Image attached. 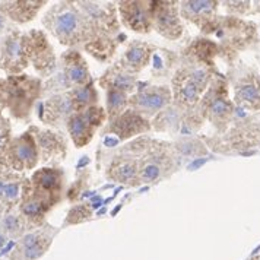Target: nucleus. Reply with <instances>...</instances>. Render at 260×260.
Returning <instances> with one entry per match:
<instances>
[{
	"label": "nucleus",
	"instance_id": "nucleus-14",
	"mask_svg": "<svg viewBox=\"0 0 260 260\" xmlns=\"http://www.w3.org/2000/svg\"><path fill=\"white\" fill-rule=\"evenodd\" d=\"M177 5V2H151L154 29L171 41L178 40L184 29Z\"/></svg>",
	"mask_w": 260,
	"mask_h": 260
},
{
	"label": "nucleus",
	"instance_id": "nucleus-37",
	"mask_svg": "<svg viewBox=\"0 0 260 260\" xmlns=\"http://www.w3.org/2000/svg\"><path fill=\"white\" fill-rule=\"evenodd\" d=\"M205 162H206V159H196V161H194L193 164H190V166H189V170H196L198 167L203 166Z\"/></svg>",
	"mask_w": 260,
	"mask_h": 260
},
{
	"label": "nucleus",
	"instance_id": "nucleus-34",
	"mask_svg": "<svg viewBox=\"0 0 260 260\" xmlns=\"http://www.w3.org/2000/svg\"><path fill=\"white\" fill-rule=\"evenodd\" d=\"M15 176V173L11 170H6V171H2L0 173V202L3 199V194H5V189L8 186V183L11 181V178Z\"/></svg>",
	"mask_w": 260,
	"mask_h": 260
},
{
	"label": "nucleus",
	"instance_id": "nucleus-41",
	"mask_svg": "<svg viewBox=\"0 0 260 260\" xmlns=\"http://www.w3.org/2000/svg\"><path fill=\"white\" fill-rule=\"evenodd\" d=\"M2 40H3V37L0 36V48H2Z\"/></svg>",
	"mask_w": 260,
	"mask_h": 260
},
{
	"label": "nucleus",
	"instance_id": "nucleus-18",
	"mask_svg": "<svg viewBox=\"0 0 260 260\" xmlns=\"http://www.w3.org/2000/svg\"><path fill=\"white\" fill-rule=\"evenodd\" d=\"M152 129L149 118L143 117L139 113L127 108L121 116H118L114 121L108 123L106 133L116 135L118 141H124L135 138L138 135H143Z\"/></svg>",
	"mask_w": 260,
	"mask_h": 260
},
{
	"label": "nucleus",
	"instance_id": "nucleus-2",
	"mask_svg": "<svg viewBox=\"0 0 260 260\" xmlns=\"http://www.w3.org/2000/svg\"><path fill=\"white\" fill-rule=\"evenodd\" d=\"M139 155V178L141 183H156L168 177L178 167L176 146L149 138H142L127 145L124 152Z\"/></svg>",
	"mask_w": 260,
	"mask_h": 260
},
{
	"label": "nucleus",
	"instance_id": "nucleus-27",
	"mask_svg": "<svg viewBox=\"0 0 260 260\" xmlns=\"http://www.w3.org/2000/svg\"><path fill=\"white\" fill-rule=\"evenodd\" d=\"M180 15L186 18L187 21L199 24V19H205L208 13H211L215 9V2H181L180 3Z\"/></svg>",
	"mask_w": 260,
	"mask_h": 260
},
{
	"label": "nucleus",
	"instance_id": "nucleus-25",
	"mask_svg": "<svg viewBox=\"0 0 260 260\" xmlns=\"http://www.w3.org/2000/svg\"><path fill=\"white\" fill-rule=\"evenodd\" d=\"M0 233L5 234L9 240L22 238L25 234L29 233V228L22 218V215L18 212L16 206L6 209V212L2 218V222H0Z\"/></svg>",
	"mask_w": 260,
	"mask_h": 260
},
{
	"label": "nucleus",
	"instance_id": "nucleus-32",
	"mask_svg": "<svg viewBox=\"0 0 260 260\" xmlns=\"http://www.w3.org/2000/svg\"><path fill=\"white\" fill-rule=\"evenodd\" d=\"M230 111V104L225 101L224 98H215L212 103H211V106H209V113H211V116L212 117H224L225 114Z\"/></svg>",
	"mask_w": 260,
	"mask_h": 260
},
{
	"label": "nucleus",
	"instance_id": "nucleus-7",
	"mask_svg": "<svg viewBox=\"0 0 260 260\" xmlns=\"http://www.w3.org/2000/svg\"><path fill=\"white\" fill-rule=\"evenodd\" d=\"M92 31V38L116 37L120 31L117 6L113 2H76Z\"/></svg>",
	"mask_w": 260,
	"mask_h": 260
},
{
	"label": "nucleus",
	"instance_id": "nucleus-38",
	"mask_svg": "<svg viewBox=\"0 0 260 260\" xmlns=\"http://www.w3.org/2000/svg\"><path fill=\"white\" fill-rule=\"evenodd\" d=\"M120 142L117 138H110V136H107L106 139V145L107 146H114V145H117Z\"/></svg>",
	"mask_w": 260,
	"mask_h": 260
},
{
	"label": "nucleus",
	"instance_id": "nucleus-40",
	"mask_svg": "<svg viewBox=\"0 0 260 260\" xmlns=\"http://www.w3.org/2000/svg\"><path fill=\"white\" fill-rule=\"evenodd\" d=\"M6 206L3 205V203H0V222H2V218H3V215H5V212H6Z\"/></svg>",
	"mask_w": 260,
	"mask_h": 260
},
{
	"label": "nucleus",
	"instance_id": "nucleus-28",
	"mask_svg": "<svg viewBox=\"0 0 260 260\" xmlns=\"http://www.w3.org/2000/svg\"><path fill=\"white\" fill-rule=\"evenodd\" d=\"M129 96L121 91H114L108 89L106 94V104H107V121L111 123L114 121L118 116H121L127 107H129Z\"/></svg>",
	"mask_w": 260,
	"mask_h": 260
},
{
	"label": "nucleus",
	"instance_id": "nucleus-22",
	"mask_svg": "<svg viewBox=\"0 0 260 260\" xmlns=\"http://www.w3.org/2000/svg\"><path fill=\"white\" fill-rule=\"evenodd\" d=\"M107 177L113 181H118L127 186L141 184L139 178V164L136 158L132 156H116L107 170Z\"/></svg>",
	"mask_w": 260,
	"mask_h": 260
},
{
	"label": "nucleus",
	"instance_id": "nucleus-15",
	"mask_svg": "<svg viewBox=\"0 0 260 260\" xmlns=\"http://www.w3.org/2000/svg\"><path fill=\"white\" fill-rule=\"evenodd\" d=\"M117 12L123 25L138 34H149L154 29L151 2H118Z\"/></svg>",
	"mask_w": 260,
	"mask_h": 260
},
{
	"label": "nucleus",
	"instance_id": "nucleus-10",
	"mask_svg": "<svg viewBox=\"0 0 260 260\" xmlns=\"http://www.w3.org/2000/svg\"><path fill=\"white\" fill-rule=\"evenodd\" d=\"M107 120V111L100 106H94L82 113H75L66 123V129L76 148H82L92 141L95 132Z\"/></svg>",
	"mask_w": 260,
	"mask_h": 260
},
{
	"label": "nucleus",
	"instance_id": "nucleus-17",
	"mask_svg": "<svg viewBox=\"0 0 260 260\" xmlns=\"http://www.w3.org/2000/svg\"><path fill=\"white\" fill-rule=\"evenodd\" d=\"M16 208H18V212L22 215V218H24L25 222L28 225L29 233L34 231V230L41 228V226H44L47 213L53 209L47 202L43 201L41 198L37 196L36 193L31 191V189L26 186L25 180L24 184H22L21 199L18 202Z\"/></svg>",
	"mask_w": 260,
	"mask_h": 260
},
{
	"label": "nucleus",
	"instance_id": "nucleus-20",
	"mask_svg": "<svg viewBox=\"0 0 260 260\" xmlns=\"http://www.w3.org/2000/svg\"><path fill=\"white\" fill-rule=\"evenodd\" d=\"M154 50L155 47L149 43L133 40L127 50L123 53L121 59L116 63V66L130 75L139 73L154 56Z\"/></svg>",
	"mask_w": 260,
	"mask_h": 260
},
{
	"label": "nucleus",
	"instance_id": "nucleus-24",
	"mask_svg": "<svg viewBox=\"0 0 260 260\" xmlns=\"http://www.w3.org/2000/svg\"><path fill=\"white\" fill-rule=\"evenodd\" d=\"M120 43L121 41L118 37H95L83 46V50L100 61H110L111 57L116 54V50Z\"/></svg>",
	"mask_w": 260,
	"mask_h": 260
},
{
	"label": "nucleus",
	"instance_id": "nucleus-12",
	"mask_svg": "<svg viewBox=\"0 0 260 260\" xmlns=\"http://www.w3.org/2000/svg\"><path fill=\"white\" fill-rule=\"evenodd\" d=\"M28 66L29 61L25 51L24 32L15 28L2 40L0 69L8 76H13V75H22Z\"/></svg>",
	"mask_w": 260,
	"mask_h": 260
},
{
	"label": "nucleus",
	"instance_id": "nucleus-5",
	"mask_svg": "<svg viewBox=\"0 0 260 260\" xmlns=\"http://www.w3.org/2000/svg\"><path fill=\"white\" fill-rule=\"evenodd\" d=\"M24 44L28 61L32 64L40 78H50L57 71V57L54 54V48L43 29L34 28L24 32Z\"/></svg>",
	"mask_w": 260,
	"mask_h": 260
},
{
	"label": "nucleus",
	"instance_id": "nucleus-19",
	"mask_svg": "<svg viewBox=\"0 0 260 260\" xmlns=\"http://www.w3.org/2000/svg\"><path fill=\"white\" fill-rule=\"evenodd\" d=\"M46 5H47L46 0L0 2V13L12 24H28L36 19L37 15Z\"/></svg>",
	"mask_w": 260,
	"mask_h": 260
},
{
	"label": "nucleus",
	"instance_id": "nucleus-9",
	"mask_svg": "<svg viewBox=\"0 0 260 260\" xmlns=\"http://www.w3.org/2000/svg\"><path fill=\"white\" fill-rule=\"evenodd\" d=\"M173 92L168 86H155L143 83L129 96V108L139 113L143 117L149 118L158 116L162 110L170 106Z\"/></svg>",
	"mask_w": 260,
	"mask_h": 260
},
{
	"label": "nucleus",
	"instance_id": "nucleus-21",
	"mask_svg": "<svg viewBox=\"0 0 260 260\" xmlns=\"http://www.w3.org/2000/svg\"><path fill=\"white\" fill-rule=\"evenodd\" d=\"M202 91L198 88V85L191 81L189 71L184 68H180L174 78H173V96L176 101V107L181 108L183 107L194 106L199 98H201Z\"/></svg>",
	"mask_w": 260,
	"mask_h": 260
},
{
	"label": "nucleus",
	"instance_id": "nucleus-36",
	"mask_svg": "<svg viewBox=\"0 0 260 260\" xmlns=\"http://www.w3.org/2000/svg\"><path fill=\"white\" fill-rule=\"evenodd\" d=\"M5 110V79L0 78V113Z\"/></svg>",
	"mask_w": 260,
	"mask_h": 260
},
{
	"label": "nucleus",
	"instance_id": "nucleus-29",
	"mask_svg": "<svg viewBox=\"0 0 260 260\" xmlns=\"http://www.w3.org/2000/svg\"><path fill=\"white\" fill-rule=\"evenodd\" d=\"M92 216V208L88 203H79L72 206V209L68 212V216L64 219V225H75L85 222L91 219Z\"/></svg>",
	"mask_w": 260,
	"mask_h": 260
},
{
	"label": "nucleus",
	"instance_id": "nucleus-8",
	"mask_svg": "<svg viewBox=\"0 0 260 260\" xmlns=\"http://www.w3.org/2000/svg\"><path fill=\"white\" fill-rule=\"evenodd\" d=\"M25 183L32 193L54 208L63 198L66 177L60 167H41L31 177L25 178Z\"/></svg>",
	"mask_w": 260,
	"mask_h": 260
},
{
	"label": "nucleus",
	"instance_id": "nucleus-33",
	"mask_svg": "<svg viewBox=\"0 0 260 260\" xmlns=\"http://www.w3.org/2000/svg\"><path fill=\"white\" fill-rule=\"evenodd\" d=\"M187 71H189L191 81L198 85V88L201 91H203L205 86L208 85V81H209V75L206 73V71H203V69H187Z\"/></svg>",
	"mask_w": 260,
	"mask_h": 260
},
{
	"label": "nucleus",
	"instance_id": "nucleus-35",
	"mask_svg": "<svg viewBox=\"0 0 260 260\" xmlns=\"http://www.w3.org/2000/svg\"><path fill=\"white\" fill-rule=\"evenodd\" d=\"M16 26L12 24V22H9L2 13H0V36L5 37L8 32H11L12 29H15Z\"/></svg>",
	"mask_w": 260,
	"mask_h": 260
},
{
	"label": "nucleus",
	"instance_id": "nucleus-11",
	"mask_svg": "<svg viewBox=\"0 0 260 260\" xmlns=\"http://www.w3.org/2000/svg\"><path fill=\"white\" fill-rule=\"evenodd\" d=\"M29 133L34 136L40 154V162L48 167H57L68 155V139L61 130L43 129L38 126H29Z\"/></svg>",
	"mask_w": 260,
	"mask_h": 260
},
{
	"label": "nucleus",
	"instance_id": "nucleus-31",
	"mask_svg": "<svg viewBox=\"0 0 260 260\" xmlns=\"http://www.w3.org/2000/svg\"><path fill=\"white\" fill-rule=\"evenodd\" d=\"M12 139V126L9 118H6L0 113V154L5 151L8 143Z\"/></svg>",
	"mask_w": 260,
	"mask_h": 260
},
{
	"label": "nucleus",
	"instance_id": "nucleus-26",
	"mask_svg": "<svg viewBox=\"0 0 260 260\" xmlns=\"http://www.w3.org/2000/svg\"><path fill=\"white\" fill-rule=\"evenodd\" d=\"M68 94L71 96L75 113H82L91 107L98 106V92L95 89L94 81L83 86L73 88L71 91H68Z\"/></svg>",
	"mask_w": 260,
	"mask_h": 260
},
{
	"label": "nucleus",
	"instance_id": "nucleus-13",
	"mask_svg": "<svg viewBox=\"0 0 260 260\" xmlns=\"http://www.w3.org/2000/svg\"><path fill=\"white\" fill-rule=\"evenodd\" d=\"M56 234L57 230L48 224L25 234L15 244L9 260H38L51 246Z\"/></svg>",
	"mask_w": 260,
	"mask_h": 260
},
{
	"label": "nucleus",
	"instance_id": "nucleus-30",
	"mask_svg": "<svg viewBox=\"0 0 260 260\" xmlns=\"http://www.w3.org/2000/svg\"><path fill=\"white\" fill-rule=\"evenodd\" d=\"M237 98L248 106H259L260 104V86L256 83H243L237 89Z\"/></svg>",
	"mask_w": 260,
	"mask_h": 260
},
{
	"label": "nucleus",
	"instance_id": "nucleus-1",
	"mask_svg": "<svg viewBox=\"0 0 260 260\" xmlns=\"http://www.w3.org/2000/svg\"><path fill=\"white\" fill-rule=\"evenodd\" d=\"M43 26L60 44L75 48L92 40V31L76 2H57L43 16Z\"/></svg>",
	"mask_w": 260,
	"mask_h": 260
},
{
	"label": "nucleus",
	"instance_id": "nucleus-3",
	"mask_svg": "<svg viewBox=\"0 0 260 260\" xmlns=\"http://www.w3.org/2000/svg\"><path fill=\"white\" fill-rule=\"evenodd\" d=\"M43 96V79L31 75H13L5 79V108L15 120L28 123L37 101Z\"/></svg>",
	"mask_w": 260,
	"mask_h": 260
},
{
	"label": "nucleus",
	"instance_id": "nucleus-4",
	"mask_svg": "<svg viewBox=\"0 0 260 260\" xmlns=\"http://www.w3.org/2000/svg\"><path fill=\"white\" fill-rule=\"evenodd\" d=\"M92 82L88 63L81 51L69 48L60 56V68L43 83V95L63 94L73 88Z\"/></svg>",
	"mask_w": 260,
	"mask_h": 260
},
{
	"label": "nucleus",
	"instance_id": "nucleus-39",
	"mask_svg": "<svg viewBox=\"0 0 260 260\" xmlns=\"http://www.w3.org/2000/svg\"><path fill=\"white\" fill-rule=\"evenodd\" d=\"M8 240H9L8 237L5 236V234H2V233H0V248L3 247V246H5V244L8 243Z\"/></svg>",
	"mask_w": 260,
	"mask_h": 260
},
{
	"label": "nucleus",
	"instance_id": "nucleus-6",
	"mask_svg": "<svg viewBox=\"0 0 260 260\" xmlns=\"http://www.w3.org/2000/svg\"><path fill=\"white\" fill-rule=\"evenodd\" d=\"M0 158L6 168L13 173L24 174L25 171L34 170L40 162V154L36 139L29 133V130L12 138L5 151L0 154Z\"/></svg>",
	"mask_w": 260,
	"mask_h": 260
},
{
	"label": "nucleus",
	"instance_id": "nucleus-23",
	"mask_svg": "<svg viewBox=\"0 0 260 260\" xmlns=\"http://www.w3.org/2000/svg\"><path fill=\"white\" fill-rule=\"evenodd\" d=\"M98 83L106 91L114 89V91H121V92H124V94L127 95L133 94L136 91V88H138L136 76L118 69L116 64H113L110 69H107L103 73V76L100 78Z\"/></svg>",
	"mask_w": 260,
	"mask_h": 260
},
{
	"label": "nucleus",
	"instance_id": "nucleus-16",
	"mask_svg": "<svg viewBox=\"0 0 260 260\" xmlns=\"http://www.w3.org/2000/svg\"><path fill=\"white\" fill-rule=\"evenodd\" d=\"M73 114H75V108L68 92L50 95L46 101L40 104V111H38L40 120L44 124L51 126L54 129L66 126L68 120Z\"/></svg>",
	"mask_w": 260,
	"mask_h": 260
}]
</instances>
